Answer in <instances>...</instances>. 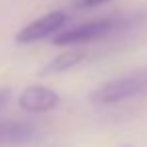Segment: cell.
Listing matches in <instances>:
<instances>
[{
  "mask_svg": "<svg viewBox=\"0 0 147 147\" xmlns=\"http://www.w3.org/2000/svg\"><path fill=\"white\" fill-rule=\"evenodd\" d=\"M141 95H147V67L103 83L89 95V101L93 105H117Z\"/></svg>",
  "mask_w": 147,
  "mask_h": 147,
  "instance_id": "1",
  "label": "cell"
},
{
  "mask_svg": "<svg viewBox=\"0 0 147 147\" xmlns=\"http://www.w3.org/2000/svg\"><path fill=\"white\" fill-rule=\"evenodd\" d=\"M129 18L123 16H111V18H99V20H91L73 28H63L61 32H57L53 36V45L57 47H71V45H85V42H93V40H101L125 26H129Z\"/></svg>",
  "mask_w": 147,
  "mask_h": 147,
  "instance_id": "2",
  "label": "cell"
},
{
  "mask_svg": "<svg viewBox=\"0 0 147 147\" xmlns=\"http://www.w3.org/2000/svg\"><path fill=\"white\" fill-rule=\"evenodd\" d=\"M67 20H69V14L65 10H51L45 16L36 18L34 22L20 28L18 34H16V42L18 45H32V42L45 40V38L61 32L65 28Z\"/></svg>",
  "mask_w": 147,
  "mask_h": 147,
  "instance_id": "3",
  "label": "cell"
},
{
  "mask_svg": "<svg viewBox=\"0 0 147 147\" xmlns=\"http://www.w3.org/2000/svg\"><path fill=\"white\" fill-rule=\"evenodd\" d=\"M61 103V97L57 91L45 85H32L26 87L18 97V107L26 113H49Z\"/></svg>",
  "mask_w": 147,
  "mask_h": 147,
  "instance_id": "4",
  "label": "cell"
},
{
  "mask_svg": "<svg viewBox=\"0 0 147 147\" xmlns=\"http://www.w3.org/2000/svg\"><path fill=\"white\" fill-rule=\"evenodd\" d=\"M36 135V127L28 121H0V147H22Z\"/></svg>",
  "mask_w": 147,
  "mask_h": 147,
  "instance_id": "5",
  "label": "cell"
},
{
  "mask_svg": "<svg viewBox=\"0 0 147 147\" xmlns=\"http://www.w3.org/2000/svg\"><path fill=\"white\" fill-rule=\"evenodd\" d=\"M85 59H87L85 51H67V53H61L59 57H55L53 61H49L40 69V77H53V75L67 73V71L79 67L81 63H85Z\"/></svg>",
  "mask_w": 147,
  "mask_h": 147,
  "instance_id": "6",
  "label": "cell"
},
{
  "mask_svg": "<svg viewBox=\"0 0 147 147\" xmlns=\"http://www.w3.org/2000/svg\"><path fill=\"white\" fill-rule=\"evenodd\" d=\"M107 2L109 0H75V8H97Z\"/></svg>",
  "mask_w": 147,
  "mask_h": 147,
  "instance_id": "7",
  "label": "cell"
},
{
  "mask_svg": "<svg viewBox=\"0 0 147 147\" xmlns=\"http://www.w3.org/2000/svg\"><path fill=\"white\" fill-rule=\"evenodd\" d=\"M10 95H12V91H10L8 87H0V113H2V109L8 105Z\"/></svg>",
  "mask_w": 147,
  "mask_h": 147,
  "instance_id": "8",
  "label": "cell"
},
{
  "mask_svg": "<svg viewBox=\"0 0 147 147\" xmlns=\"http://www.w3.org/2000/svg\"><path fill=\"white\" fill-rule=\"evenodd\" d=\"M125 147H129V145H125Z\"/></svg>",
  "mask_w": 147,
  "mask_h": 147,
  "instance_id": "9",
  "label": "cell"
}]
</instances>
